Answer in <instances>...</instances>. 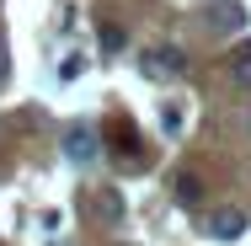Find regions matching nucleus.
Returning a JSON list of instances; mask_svg holds the SVG:
<instances>
[{"mask_svg": "<svg viewBox=\"0 0 251 246\" xmlns=\"http://www.w3.org/2000/svg\"><path fill=\"white\" fill-rule=\"evenodd\" d=\"M139 70H145L150 81H171V75H182V70H187V54L171 49V43H155V49L139 54Z\"/></svg>", "mask_w": 251, "mask_h": 246, "instance_id": "obj_1", "label": "nucleus"}, {"mask_svg": "<svg viewBox=\"0 0 251 246\" xmlns=\"http://www.w3.org/2000/svg\"><path fill=\"white\" fill-rule=\"evenodd\" d=\"M64 155H70L75 166H91V161L101 155L97 129H86V123H70V129H64Z\"/></svg>", "mask_w": 251, "mask_h": 246, "instance_id": "obj_2", "label": "nucleus"}, {"mask_svg": "<svg viewBox=\"0 0 251 246\" xmlns=\"http://www.w3.org/2000/svg\"><path fill=\"white\" fill-rule=\"evenodd\" d=\"M208 236H214V241H235V236H246V209H230V203L214 209V214H208Z\"/></svg>", "mask_w": 251, "mask_h": 246, "instance_id": "obj_3", "label": "nucleus"}, {"mask_svg": "<svg viewBox=\"0 0 251 246\" xmlns=\"http://www.w3.org/2000/svg\"><path fill=\"white\" fill-rule=\"evenodd\" d=\"M208 22H214L219 32H235V27H246V11H241L235 0H214V5H208Z\"/></svg>", "mask_w": 251, "mask_h": 246, "instance_id": "obj_4", "label": "nucleus"}, {"mask_svg": "<svg viewBox=\"0 0 251 246\" xmlns=\"http://www.w3.org/2000/svg\"><path fill=\"white\" fill-rule=\"evenodd\" d=\"M97 219H101V225H118V219H123V198H118V188H101V193H97Z\"/></svg>", "mask_w": 251, "mask_h": 246, "instance_id": "obj_5", "label": "nucleus"}, {"mask_svg": "<svg viewBox=\"0 0 251 246\" xmlns=\"http://www.w3.org/2000/svg\"><path fill=\"white\" fill-rule=\"evenodd\" d=\"M230 81H235L241 91H251V43L235 49V59H230Z\"/></svg>", "mask_w": 251, "mask_h": 246, "instance_id": "obj_6", "label": "nucleus"}, {"mask_svg": "<svg viewBox=\"0 0 251 246\" xmlns=\"http://www.w3.org/2000/svg\"><path fill=\"white\" fill-rule=\"evenodd\" d=\"M176 198H182V203H198V198H203V182L193 177V171H182V177H176Z\"/></svg>", "mask_w": 251, "mask_h": 246, "instance_id": "obj_7", "label": "nucleus"}, {"mask_svg": "<svg viewBox=\"0 0 251 246\" xmlns=\"http://www.w3.org/2000/svg\"><path fill=\"white\" fill-rule=\"evenodd\" d=\"M160 123H166V134H176V129H182V107H176V102L160 107Z\"/></svg>", "mask_w": 251, "mask_h": 246, "instance_id": "obj_8", "label": "nucleus"}, {"mask_svg": "<svg viewBox=\"0 0 251 246\" xmlns=\"http://www.w3.org/2000/svg\"><path fill=\"white\" fill-rule=\"evenodd\" d=\"M101 49H107V54L123 49V27H101Z\"/></svg>", "mask_w": 251, "mask_h": 246, "instance_id": "obj_9", "label": "nucleus"}, {"mask_svg": "<svg viewBox=\"0 0 251 246\" xmlns=\"http://www.w3.org/2000/svg\"><path fill=\"white\" fill-rule=\"evenodd\" d=\"M80 70H86V59H80V54H70V59H64V70H59V75H64V81H75V75H80Z\"/></svg>", "mask_w": 251, "mask_h": 246, "instance_id": "obj_10", "label": "nucleus"}, {"mask_svg": "<svg viewBox=\"0 0 251 246\" xmlns=\"http://www.w3.org/2000/svg\"><path fill=\"white\" fill-rule=\"evenodd\" d=\"M5 75H11V54H5V43H0V86H5Z\"/></svg>", "mask_w": 251, "mask_h": 246, "instance_id": "obj_11", "label": "nucleus"}, {"mask_svg": "<svg viewBox=\"0 0 251 246\" xmlns=\"http://www.w3.org/2000/svg\"><path fill=\"white\" fill-rule=\"evenodd\" d=\"M246 129H251V118H246Z\"/></svg>", "mask_w": 251, "mask_h": 246, "instance_id": "obj_12", "label": "nucleus"}]
</instances>
